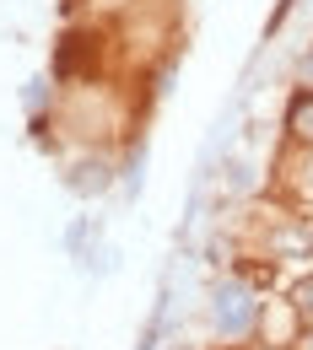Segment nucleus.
Returning <instances> with one entry per match:
<instances>
[{
    "label": "nucleus",
    "mask_w": 313,
    "mask_h": 350,
    "mask_svg": "<svg viewBox=\"0 0 313 350\" xmlns=\"http://www.w3.org/2000/svg\"><path fill=\"white\" fill-rule=\"evenodd\" d=\"M216 318H222V329H232V334H238V329L249 323V297H243L238 286H227L222 297H216Z\"/></svg>",
    "instance_id": "obj_1"
},
{
    "label": "nucleus",
    "mask_w": 313,
    "mask_h": 350,
    "mask_svg": "<svg viewBox=\"0 0 313 350\" xmlns=\"http://www.w3.org/2000/svg\"><path fill=\"white\" fill-rule=\"evenodd\" d=\"M292 135H303V140H313V92H303L297 103H292Z\"/></svg>",
    "instance_id": "obj_2"
},
{
    "label": "nucleus",
    "mask_w": 313,
    "mask_h": 350,
    "mask_svg": "<svg viewBox=\"0 0 313 350\" xmlns=\"http://www.w3.org/2000/svg\"><path fill=\"white\" fill-rule=\"evenodd\" d=\"M297 307H303V312H313V280L303 286V291H297Z\"/></svg>",
    "instance_id": "obj_3"
}]
</instances>
